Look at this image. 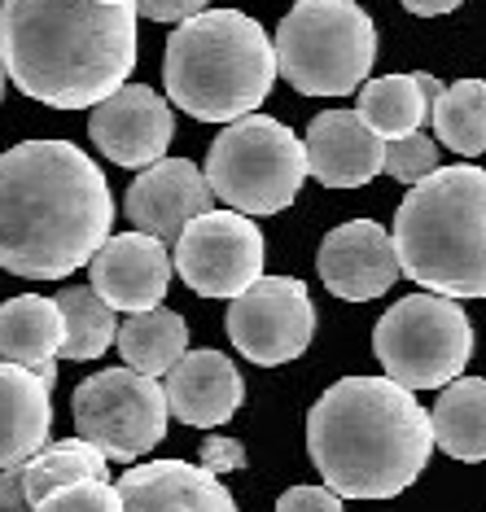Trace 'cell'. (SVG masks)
<instances>
[{"label": "cell", "mask_w": 486, "mask_h": 512, "mask_svg": "<svg viewBox=\"0 0 486 512\" xmlns=\"http://www.w3.org/2000/svg\"><path fill=\"white\" fill-rule=\"evenodd\" d=\"M114 197L101 167L71 141H27L0 154V267L62 281L110 241Z\"/></svg>", "instance_id": "6da1fadb"}, {"label": "cell", "mask_w": 486, "mask_h": 512, "mask_svg": "<svg viewBox=\"0 0 486 512\" xmlns=\"http://www.w3.org/2000/svg\"><path fill=\"white\" fill-rule=\"evenodd\" d=\"M0 62L9 84L53 110H97L136 66V9L101 0H5Z\"/></svg>", "instance_id": "7a4b0ae2"}, {"label": "cell", "mask_w": 486, "mask_h": 512, "mask_svg": "<svg viewBox=\"0 0 486 512\" xmlns=\"http://www.w3.org/2000/svg\"><path fill=\"white\" fill-rule=\"evenodd\" d=\"M307 451L342 499H395L434 451L430 412L390 377H342L307 416Z\"/></svg>", "instance_id": "3957f363"}, {"label": "cell", "mask_w": 486, "mask_h": 512, "mask_svg": "<svg viewBox=\"0 0 486 512\" xmlns=\"http://www.w3.org/2000/svg\"><path fill=\"white\" fill-rule=\"evenodd\" d=\"M281 75L276 44L250 14L206 9L176 27L162 53L167 97L198 123L250 119Z\"/></svg>", "instance_id": "277c9868"}, {"label": "cell", "mask_w": 486, "mask_h": 512, "mask_svg": "<svg viewBox=\"0 0 486 512\" xmlns=\"http://www.w3.org/2000/svg\"><path fill=\"white\" fill-rule=\"evenodd\" d=\"M395 250L408 281L443 298H486V171L438 167L395 211Z\"/></svg>", "instance_id": "5b68a950"}, {"label": "cell", "mask_w": 486, "mask_h": 512, "mask_svg": "<svg viewBox=\"0 0 486 512\" xmlns=\"http://www.w3.org/2000/svg\"><path fill=\"white\" fill-rule=\"evenodd\" d=\"M377 62V27L355 0H303L276 27V66L307 97L364 88Z\"/></svg>", "instance_id": "8992f818"}, {"label": "cell", "mask_w": 486, "mask_h": 512, "mask_svg": "<svg viewBox=\"0 0 486 512\" xmlns=\"http://www.w3.org/2000/svg\"><path fill=\"white\" fill-rule=\"evenodd\" d=\"M307 180V145L268 114L228 123L206 154V184L237 215H276L294 206Z\"/></svg>", "instance_id": "52a82bcc"}, {"label": "cell", "mask_w": 486, "mask_h": 512, "mask_svg": "<svg viewBox=\"0 0 486 512\" xmlns=\"http://www.w3.org/2000/svg\"><path fill=\"white\" fill-rule=\"evenodd\" d=\"M373 351L403 390H447L473 355V324L456 298L408 294L377 320Z\"/></svg>", "instance_id": "ba28073f"}, {"label": "cell", "mask_w": 486, "mask_h": 512, "mask_svg": "<svg viewBox=\"0 0 486 512\" xmlns=\"http://www.w3.org/2000/svg\"><path fill=\"white\" fill-rule=\"evenodd\" d=\"M75 429L106 460L132 464L167 438V390L132 368H106L75 390Z\"/></svg>", "instance_id": "9c48e42d"}, {"label": "cell", "mask_w": 486, "mask_h": 512, "mask_svg": "<svg viewBox=\"0 0 486 512\" xmlns=\"http://www.w3.org/2000/svg\"><path fill=\"white\" fill-rule=\"evenodd\" d=\"M228 337L250 364L276 368L298 359L316 337V302L294 276H263L228 302Z\"/></svg>", "instance_id": "30bf717a"}, {"label": "cell", "mask_w": 486, "mask_h": 512, "mask_svg": "<svg viewBox=\"0 0 486 512\" xmlns=\"http://www.w3.org/2000/svg\"><path fill=\"white\" fill-rule=\"evenodd\" d=\"M176 272L202 298H241L263 281V232L250 215L211 211L184 228Z\"/></svg>", "instance_id": "8fae6325"}, {"label": "cell", "mask_w": 486, "mask_h": 512, "mask_svg": "<svg viewBox=\"0 0 486 512\" xmlns=\"http://www.w3.org/2000/svg\"><path fill=\"white\" fill-rule=\"evenodd\" d=\"M88 136L119 167H154L176 141V114L154 88L127 84L92 110Z\"/></svg>", "instance_id": "7c38bea8"}, {"label": "cell", "mask_w": 486, "mask_h": 512, "mask_svg": "<svg viewBox=\"0 0 486 512\" xmlns=\"http://www.w3.org/2000/svg\"><path fill=\"white\" fill-rule=\"evenodd\" d=\"M316 267H320L324 289L346 302H368V298L390 294L403 276L395 232H386L373 219H351V224L333 228L320 241Z\"/></svg>", "instance_id": "4fadbf2b"}, {"label": "cell", "mask_w": 486, "mask_h": 512, "mask_svg": "<svg viewBox=\"0 0 486 512\" xmlns=\"http://www.w3.org/2000/svg\"><path fill=\"white\" fill-rule=\"evenodd\" d=\"M211 202V184L189 158H162L154 167H145L127 189V219L136 232L158 237L162 246H180L184 228L193 219L211 215Z\"/></svg>", "instance_id": "5bb4252c"}, {"label": "cell", "mask_w": 486, "mask_h": 512, "mask_svg": "<svg viewBox=\"0 0 486 512\" xmlns=\"http://www.w3.org/2000/svg\"><path fill=\"white\" fill-rule=\"evenodd\" d=\"M88 272H92V294L106 298L114 311L141 316V311L162 307V298L171 289V272H176V259H171L158 237L119 232V237H110L97 250Z\"/></svg>", "instance_id": "9a60e30c"}, {"label": "cell", "mask_w": 486, "mask_h": 512, "mask_svg": "<svg viewBox=\"0 0 486 512\" xmlns=\"http://www.w3.org/2000/svg\"><path fill=\"white\" fill-rule=\"evenodd\" d=\"M307 176L324 189H360L386 171V141L360 110H324L307 127Z\"/></svg>", "instance_id": "2e32d148"}, {"label": "cell", "mask_w": 486, "mask_h": 512, "mask_svg": "<svg viewBox=\"0 0 486 512\" xmlns=\"http://www.w3.org/2000/svg\"><path fill=\"white\" fill-rule=\"evenodd\" d=\"M114 486H119L127 512H237L228 486L189 460L132 464Z\"/></svg>", "instance_id": "e0dca14e"}, {"label": "cell", "mask_w": 486, "mask_h": 512, "mask_svg": "<svg viewBox=\"0 0 486 512\" xmlns=\"http://www.w3.org/2000/svg\"><path fill=\"white\" fill-rule=\"evenodd\" d=\"M167 407L171 416L193 429H215L233 421L246 403V381L224 351H189L167 372Z\"/></svg>", "instance_id": "ac0fdd59"}, {"label": "cell", "mask_w": 486, "mask_h": 512, "mask_svg": "<svg viewBox=\"0 0 486 512\" xmlns=\"http://www.w3.org/2000/svg\"><path fill=\"white\" fill-rule=\"evenodd\" d=\"M49 386L31 368L0 359V473L22 469L49 447L53 399Z\"/></svg>", "instance_id": "d6986e66"}, {"label": "cell", "mask_w": 486, "mask_h": 512, "mask_svg": "<svg viewBox=\"0 0 486 512\" xmlns=\"http://www.w3.org/2000/svg\"><path fill=\"white\" fill-rule=\"evenodd\" d=\"M66 342V316L57 298L44 294H18L0 302V359L18 368H44L62 359Z\"/></svg>", "instance_id": "ffe728a7"}, {"label": "cell", "mask_w": 486, "mask_h": 512, "mask_svg": "<svg viewBox=\"0 0 486 512\" xmlns=\"http://www.w3.org/2000/svg\"><path fill=\"white\" fill-rule=\"evenodd\" d=\"M434 447L451 460L482 464L486 460V377H460L438 394L430 407Z\"/></svg>", "instance_id": "44dd1931"}, {"label": "cell", "mask_w": 486, "mask_h": 512, "mask_svg": "<svg viewBox=\"0 0 486 512\" xmlns=\"http://www.w3.org/2000/svg\"><path fill=\"white\" fill-rule=\"evenodd\" d=\"M430 75L412 71V75H381L368 79L360 92V114L364 123L373 127L381 141H403V136H416L421 123L430 119L434 97H430Z\"/></svg>", "instance_id": "7402d4cb"}, {"label": "cell", "mask_w": 486, "mask_h": 512, "mask_svg": "<svg viewBox=\"0 0 486 512\" xmlns=\"http://www.w3.org/2000/svg\"><path fill=\"white\" fill-rule=\"evenodd\" d=\"M119 355L123 364L141 377H167L171 368L189 355V324L180 311L158 307V311H141V316H127L119 324Z\"/></svg>", "instance_id": "603a6c76"}, {"label": "cell", "mask_w": 486, "mask_h": 512, "mask_svg": "<svg viewBox=\"0 0 486 512\" xmlns=\"http://www.w3.org/2000/svg\"><path fill=\"white\" fill-rule=\"evenodd\" d=\"M106 456H101L92 442L84 438H66V442H49L36 460L22 464V491H27L31 504H44L53 491H66V486L79 482H110Z\"/></svg>", "instance_id": "cb8c5ba5"}, {"label": "cell", "mask_w": 486, "mask_h": 512, "mask_svg": "<svg viewBox=\"0 0 486 512\" xmlns=\"http://www.w3.org/2000/svg\"><path fill=\"white\" fill-rule=\"evenodd\" d=\"M434 136L451 154L478 158L486 154V79H456L430 110Z\"/></svg>", "instance_id": "d4e9b609"}, {"label": "cell", "mask_w": 486, "mask_h": 512, "mask_svg": "<svg viewBox=\"0 0 486 512\" xmlns=\"http://www.w3.org/2000/svg\"><path fill=\"white\" fill-rule=\"evenodd\" d=\"M57 307H62V316H66L62 359L84 364V359L106 355L110 346L119 342V320H114V307L106 298L92 294V289H62Z\"/></svg>", "instance_id": "484cf974"}, {"label": "cell", "mask_w": 486, "mask_h": 512, "mask_svg": "<svg viewBox=\"0 0 486 512\" xmlns=\"http://www.w3.org/2000/svg\"><path fill=\"white\" fill-rule=\"evenodd\" d=\"M438 171V141H430L425 132L416 136H403V141H390L386 145V176L399 180V184H421Z\"/></svg>", "instance_id": "4316f807"}, {"label": "cell", "mask_w": 486, "mask_h": 512, "mask_svg": "<svg viewBox=\"0 0 486 512\" xmlns=\"http://www.w3.org/2000/svg\"><path fill=\"white\" fill-rule=\"evenodd\" d=\"M36 512H127L119 486L110 482H79L66 491H53Z\"/></svg>", "instance_id": "83f0119b"}, {"label": "cell", "mask_w": 486, "mask_h": 512, "mask_svg": "<svg viewBox=\"0 0 486 512\" xmlns=\"http://www.w3.org/2000/svg\"><path fill=\"white\" fill-rule=\"evenodd\" d=\"M276 512H342V495H333L329 486H289L276 499Z\"/></svg>", "instance_id": "f1b7e54d"}, {"label": "cell", "mask_w": 486, "mask_h": 512, "mask_svg": "<svg viewBox=\"0 0 486 512\" xmlns=\"http://www.w3.org/2000/svg\"><path fill=\"white\" fill-rule=\"evenodd\" d=\"M202 469L206 473H237V469H246V447H241L237 438H224V434H215V438H206L202 442Z\"/></svg>", "instance_id": "f546056e"}, {"label": "cell", "mask_w": 486, "mask_h": 512, "mask_svg": "<svg viewBox=\"0 0 486 512\" xmlns=\"http://www.w3.org/2000/svg\"><path fill=\"white\" fill-rule=\"evenodd\" d=\"M206 5H211V0H141L136 14L149 18V22H180L184 27L189 18L206 14Z\"/></svg>", "instance_id": "4dcf8cb0"}, {"label": "cell", "mask_w": 486, "mask_h": 512, "mask_svg": "<svg viewBox=\"0 0 486 512\" xmlns=\"http://www.w3.org/2000/svg\"><path fill=\"white\" fill-rule=\"evenodd\" d=\"M399 5L416 18H443V14H451V9L465 5V0H399Z\"/></svg>", "instance_id": "1f68e13d"}, {"label": "cell", "mask_w": 486, "mask_h": 512, "mask_svg": "<svg viewBox=\"0 0 486 512\" xmlns=\"http://www.w3.org/2000/svg\"><path fill=\"white\" fill-rule=\"evenodd\" d=\"M36 377H40L44 386L53 390V381H57V359H53V364H44V368H36Z\"/></svg>", "instance_id": "d6a6232c"}, {"label": "cell", "mask_w": 486, "mask_h": 512, "mask_svg": "<svg viewBox=\"0 0 486 512\" xmlns=\"http://www.w3.org/2000/svg\"><path fill=\"white\" fill-rule=\"evenodd\" d=\"M101 5H119V9H136L141 0H101Z\"/></svg>", "instance_id": "836d02e7"}, {"label": "cell", "mask_w": 486, "mask_h": 512, "mask_svg": "<svg viewBox=\"0 0 486 512\" xmlns=\"http://www.w3.org/2000/svg\"><path fill=\"white\" fill-rule=\"evenodd\" d=\"M5 79H9V75H5V62H0V97H5Z\"/></svg>", "instance_id": "e575fe53"}]
</instances>
